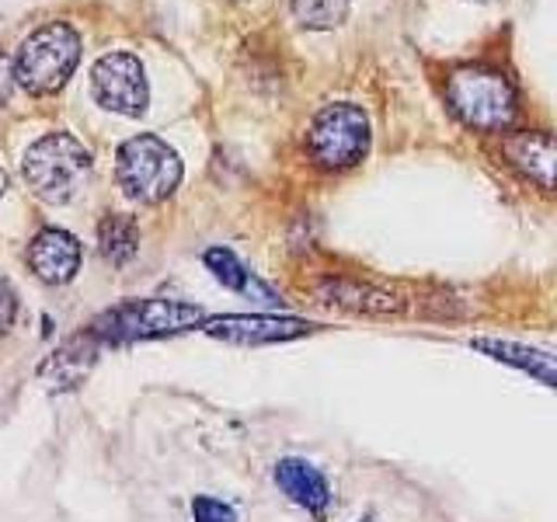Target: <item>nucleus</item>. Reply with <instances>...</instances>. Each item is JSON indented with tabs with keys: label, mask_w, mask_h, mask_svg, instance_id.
<instances>
[{
	"label": "nucleus",
	"mask_w": 557,
	"mask_h": 522,
	"mask_svg": "<svg viewBox=\"0 0 557 522\" xmlns=\"http://www.w3.org/2000/svg\"><path fill=\"white\" fill-rule=\"evenodd\" d=\"M446 98L470 129L505 133L519 115V98L512 80L502 70L470 63L457 66L446 80Z\"/></svg>",
	"instance_id": "1"
},
{
	"label": "nucleus",
	"mask_w": 557,
	"mask_h": 522,
	"mask_svg": "<svg viewBox=\"0 0 557 522\" xmlns=\"http://www.w3.org/2000/svg\"><path fill=\"white\" fill-rule=\"evenodd\" d=\"M209 318L206 310L185 300H129L119 303L109 313H101L95 321V338L98 341H112V345H126V341H150V338H168V335H182V331L202 327Z\"/></svg>",
	"instance_id": "2"
},
{
	"label": "nucleus",
	"mask_w": 557,
	"mask_h": 522,
	"mask_svg": "<svg viewBox=\"0 0 557 522\" xmlns=\"http://www.w3.org/2000/svg\"><path fill=\"white\" fill-rule=\"evenodd\" d=\"M115 178H119V188L126 191V199L157 206L168 196H174V188L182 185V157L174 153L161 136L139 133L119 147Z\"/></svg>",
	"instance_id": "3"
},
{
	"label": "nucleus",
	"mask_w": 557,
	"mask_h": 522,
	"mask_svg": "<svg viewBox=\"0 0 557 522\" xmlns=\"http://www.w3.org/2000/svg\"><path fill=\"white\" fill-rule=\"evenodd\" d=\"M25 182L46 202H70L91 174V150L70 133H49L35 139L25 153Z\"/></svg>",
	"instance_id": "4"
},
{
	"label": "nucleus",
	"mask_w": 557,
	"mask_h": 522,
	"mask_svg": "<svg viewBox=\"0 0 557 522\" xmlns=\"http://www.w3.org/2000/svg\"><path fill=\"white\" fill-rule=\"evenodd\" d=\"M373 147V122L359 104H327L307 129V153L324 171H348L366 161Z\"/></svg>",
	"instance_id": "5"
},
{
	"label": "nucleus",
	"mask_w": 557,
	"mask_h": 522,
	"mask_svg": "<svg viewBox=\"0 0 557 522\" xmlns=\"http://www.w3.org/2000/svg\"><path fill=\"white\" fill-rule=\"evenodd\" d=\"M77 60H81V35L63 22H52L42 25L39 32H32L22 42V49H17L14 80L32 95H49L66 84Z\"/></svg>",
	"instance_id": "6"
},
{
	"label": "nucleus",
	"mask_w": 557,
	"mask_h": 522,
	"mask_svg": "<svg viewBox=\"0 0 557 522\" xmlns=\"http://www.w3.org/2000/svg\"><path fill=\"white\" fill-rule=\"evenodd\" d=\"M91 84H95V98L98 104H104L109 112H119L126 119H139L147 112V74L144 63L129 52H109L101 57L91 70Z\"/></svg>",
	"instance_id": "7"
},
{
	"label": "nucleus",
	"mask_w": 557,
	"mask_h": 522,
	"mask_svg": "<svg viewBox=\"0 0 557 522\" xmlns=\"http://www.w3.org/2000/svg\"><path fill=\"white\" fill-rule=\"evenodd\" d=\"M209 338L226 341V345H244V348H261V345H283L307 338L318 331L304 318H275V313H223V318H209L202 324Z\"/></svg>",
	"instance_id": "8"
},
{
	"label": "nucleus",
	"mask_w": 557,
	"mask_h": 522,
	"mask_svg": "<svg viewBox=\"0 0 557 522\" xmlns=\"http://www.w3.org/2000/svg\"><path fill=\"white\" fill-rule=\"evenodd\" d=\"M272 481L293 505L307 509L318 522L327 515V509H331V481H327V474L321 467H313L304 457H283L272 470Z\"/></svg>",
	"instance_id": "9"
},
{
	"label": "nucleus",
	"mask_w": 557,
	"mask_h": 522,
	"mask_svg": "<svg viewBox=\"0 0 557 522\" xmlns=\"http://www.w3.org/2000/svg\"><path fill=\"white\" fill-rule=\"evenodd\" d=\"M505 161L536 188L557 191V136L522 129L505 139Z\"/></svg>",
	"instance_id": "10"
},
{
	"label": "nucleus",
	"mask_w": 557,
	"mask_h": 522,
	"mask_svg": "<svg viewBox=\"0 0 557 522\" xmlns=\"http://www.w3.org/2000/svg\"><path fill=\"white\" fill-rule=\"evenodd\" d=\"M28 265L32 272L42 278V283H70L81 269V244L77 237H70L66 231H42L35 234L28 244Z\"/></svg>",
	"instance_id": "11"
},
{
	"label": "nucleus",
	"mask_w": 557,
	"mask_h": 522,
	"mask_svg": "<svg viewBox=\"0 0 557 522\" xmlns=\"http://www.w3.org/2000/svg\"><path fill=\"white\" fill-rule=\"evenodd\" d=\"M470 348L487 359H495L509 370L527 373L530 380L544 383V387L557 390V356L547 348H533L522 341H505V338H470Z\"/></svg>",
	"instance_id": "12"
},
{
	"label": "nucleus",
	"mask_w": 557,
	"mask_h": 522,
	"mask_svg": "<svg viewBox=\"0 0 557 522\" xmlns=\"http://www.w3.org/2000/svg\"><path fill=\"white\" fill-rule=\"evenodd\" d=\"M98 345H101V341L95 338V331H87V335L70 338V341L60 348V352L42 365V380L49 383V387H57V390L77 387V383L87 376V370L95 365Z\"/></svg>",
	"instance_id": "13"
},
{
	"label": "nucleus",
	"mask_w": 557,
	"mask_h": 522,
	"mask_svg": "<svg viewBox=\"0 0 557 522\" xmlns=\"http://www.w3.org/2000/svg\"><path fill=\"white\" fill-rule=\"evenodd\" d=\"M98 240H101V254L112 261V265H126V261L136 254V244H139V231L129 216H119L109 213L98 226Z\"/></svg>",
	"instance_id": "14"
},
{
	"label": "nucleus",
	"mask_w": 557,
	"mask_h": 522,
	"mask_svg": "<svg viewBox=\"0 0 557 522\" xmlns=\"http://www.w3.org/2000/svg\"><path fill=\"white\" fill-rule=\"evenodd\" d=\"M206 261V269L216 275V283L226 286V289H234V293H251V289H261V283L255 286V278L251 272L244 269V261L231 251V248H209L202 254Z\"/></svg>",
	"instance_id": "15"
},
{
	"label": "nucleus",
	"mask_w": 557,
	"mask_h": 522,
	"mask_svg": "<svg viewBox=\"0 0 557 522\" xmlns=\"http://www.w3.org/2000/svg\"><path fill=\"white\" fill-rule=\"evenodd\" d=\"M293 14L304 28H335L345 22L348 0H293Z\"/></svg>",
	"instance_id": "16"
},
{
	"label": "nucleus",
	"mask_w": 557,
	"mask_h": 522,
	"mask_svg": "<svg viewBox=\"0 0 557 522\" xmlns=\"http://www.w3.org/2000/svg\"><path fill=\"white\" fill-rule=\"evenodd\" d=\"M191 519L196 522H237V512H234V505H226L220 498L196 495L191 498Z\"/></svg>",
	"instance_id": "17"
},
{
	"label": "nucleus",
	"mask_w": 557,
	"mask_h": 522,
	"mask_svg": "<svg viewBox=\"0 0 557 522\" xmlns=\"http://www.w3.org/2000/svg\"><path fill=\"white\" fill-rule=\"evenodd\" d=\"M14 293H11V286L0 278V331L4 327H11V321H14Z\"/></svg>",
	"instance_id": "18"
},
{
	"label": "nucleus",
	"mask_w": 557,
	"mask_h": 522,
	"mask_svg": "<svg viewBox=\"0 0 557 522\" xmlns=\"http://www.w3.org/2000/svg\"><path fill=\"white\" fill-rule=\"evenodd\" d=\"M8 80H11L8 63H4V57H0V101H4V95H8Z\"/></svg>",
	"instance_id": "19"
},
{
	"label": "nucleus",
	"mask_w": 557,
	"mask_h": 522,
	"mask_svg": "<svg viewBox=\"0 0 557 522\" xmlns=\"http://www.w3.org/2000/svg\"><path fill=\"white\" fill-rule=\"evenodd\" d=\"M4 188H8V174L0 171V196H4Z\"/></svg>",
	"instance_id": "20"
},
{
	"label": "nucleus",
	"mask_w": 557,
	"mask_h": 522,
	"mask_svg": "<svg viewBox=\"0 0 557 522\" xmlns=\"http://www.w3.org/2000/svg\"><path fill=\"white\" fill-rule=\"evenodd\" d=\"M359 522H376V515H362Z\"/></svg>",
	"instance_id": "21"
}]
</instances>
